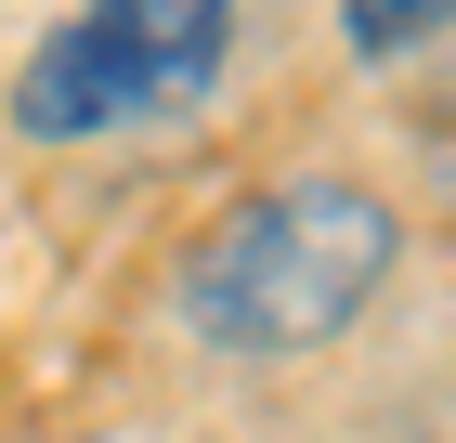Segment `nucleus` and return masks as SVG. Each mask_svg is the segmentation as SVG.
I'll list each match as a JSON object with an SVG mask.
<instances>
[{
    "label": "nucleus",
    "instance_id": "7ed1b4c3",
    "mask_svg": "<svg viewBox=\"0 0 456 443\" xmlns=\"http://www.w3.org/2000/svg\"><path fill=\"white\" fill-rule=\"evenodd\" d=\"M430 27H444V0H352V53H365V66H391V53H418Z\"/></svg>",
    "mask_w": 456,
    "mask_h": 443
},
{
    "label": "nucleus",
    "instance_id": "f03ea898",
    "mask_svg": "<svg viewBox=\"0 0 456 443\" xmlns=\"http://www.w3.org/2000/svg\"><path fill=\"white\" fill-rule=\"evenodd\" d=\"M235 53V0H92L27 53L13 78V118L39 144H92V131H131V118H170L196 104Z\"/></svg>",
    "mask_w": 456,
    "mask_h": 443
},
{
    "label": "nucleus",
    "instance_id": "f257e3e1",
    "mask_svg": "<svg viewBox=\"0 0 456 443\" xmlns=\"http://www.w3.org/2000/svg\"><path fill=\"white\" fill-rule=\"evenodd\" d=\"M391 248H404L391 196H365V183L314 170V183L248 196L235 222L196 248L183 300H196V326H209L222 352H314V340H339L352 313L379 300Z\"/></svg>",
    "mask_w": 456,
    "mask_h": 443
}]
</instances>
